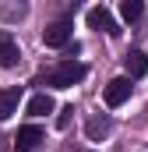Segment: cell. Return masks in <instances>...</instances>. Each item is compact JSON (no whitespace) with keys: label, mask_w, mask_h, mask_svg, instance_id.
Instances as JSON below:
<instances>
[{"label":"cell","mask_w":148,"mask_h":152,"mask_svg":"<svg viewBox=\"0 0 148 152\" xmlns=\"http://www.w3.org/2000/svg\"><path fill=\"white\" fill-rule=\"evenodd\" d=\"M53 110H57V103H53L49 92H39V96L28 99V113L32 117H46V113H53Z\"/></svg>","instance_id":"obj_10"},{"label":"cell","mask_w":148,"mask_h":152,"mask_svg":"<svg viewBox=\"0 0 148 152\" xmlns=\"http://www.w3.org/2000/svg\"><path fill=\"white\" fill-rule=\"evenodd\" d=\"M141 11H145L141 0H123V4H120V18H123V21H138Z\"/></svg>","instance_id":"obj_11"},{"label":"cell","mask_w":148,"mask_h":152,"mask_svg":"<svg viewBox=\"0 0 148 152\" xmlns=\"http://www.w3.org/2000/svg\"><path fill=\"white\" fill-rule=\"evenodd\" d=\"M123 71H127L131 81H134V78H145L148 75V57L141 53V50H131V53L123 57Z\"/></svg>","instance_id":"obj_7"},{"label":"cell","mask_w":148,"mask_h":152,"mask_svg":"<svg viewBox=\"0 0 148 152\" xmlns=\"http://www.w3.org/2000/svg\"><path fill=\"white\" fill-rule=\"evenodd\" d=\"M42 42H46V46H53V50H64V46L71 42V25H67V21H53V25H46Z\"/></svg>","instance_id":"obj_5"},{"label":"cell","mask_w":148,"mask_h":152,"mask_svg":"<svg viewBox=\"0 0 148 152\" xmlns=\"http://www.w3.org/2000/svg\"><path fill=\"white\" fill-rule=\"evenodd\" d=\"M88 25H92V28H99V32H110V36H120V28H116V21H113L110 7H102V4L88 11Z\"/></svg>","instance_id":"obj_6"},{"label":"cell","mask_w":148,"mask_h":152,"mask_svg":"<svg viewBox=\"0 0 148 152\" xmlns=\"http://www.w3.org/2000/svg\"><path fill=\"white\" fill-rule=\"evenodd\" d=\"M85 75H88L85 64H78V60H64V64H57V67H49V71L42 75V85H49V88H71V85H78Z\"/></svg>","instance_id":"obj_1"},{"label":"cell","mask_w":148,"mask_h":152,"mask_svg":"<svg viewBox=\"0 0 148 152\" xmlns=\"http://www.w3.org/2000/svg\"><path fill=\"white\" fill-rule=\"evenodd\" d=\"M131 78H113V81H106V92H102V99H106V106H123L127 99H131Z\"/></svg>","instance_id":"obj_3"},{"label":"cell","mask_w":148,"mask_h":152,"mask_svg":"<svg viewBox=\"0 0 148 152\" xmlns=\"http://www.w3.org/2000/svg\"><path fill=\"white\" fill-rule=\"evenodd\" d=\"M110 131H113V124H110V117H102V113L88 117V124H85V134H88L92 142H102Z\"/></svg>","instance_id":"obj_8"},{"label":"cell","mask_w":148,"mask_h":152,"mask_svg":"<svg viewBox=\"0 0 148 152\" xmlns=\"http://www.w3.org/2000/svg\"><path fill=\"white\" fill-rule=\"evenodd\" d=\"M71 113H74V106H64L60 117H57V127H67V124H71Z\"/></svg>","instance_id":"obj_12"},{"label":"cell","mask_w":148,"mask_h":152,"mask_svg":"<svg viewBox=\"0 0 148 152\" xmlns=\"http://www.w3.org/2000/svg\"><path fill=\"white\" fill-rule=\"evenodd\" d=\"M21 60V50H18V39L11 36L7 28H0V67H14Z\"/></svg>","instance_id":"obj_4"},{"label":"cell","mask_w":148,"mask_h":152,"mask_svg":"<svg viewBox=\"0 0 148 152\" xmlns=\"http://www.w3.org/2000/svg\"><path fill=\"white\" fill-rule=\"evenodd\" d=\"M18 103H21V88H0V120L18 113Z\"/></svg>","instance_id":"obj_9"},{"label":"cell","mask_w":148,"mask_h":152,"mask_svg":"<svg viewBox=\"0 0 148 152\" xmlns=\"http://www.w3.org/2000/svg\"><path fill=\"white\" fill-rule=\"evenodd\" d=\"M42 127L39 124H25V127H18V134H14V152H36L42 145Z\"/></svg>","instance_id":"obj_2"}]
</instances>
